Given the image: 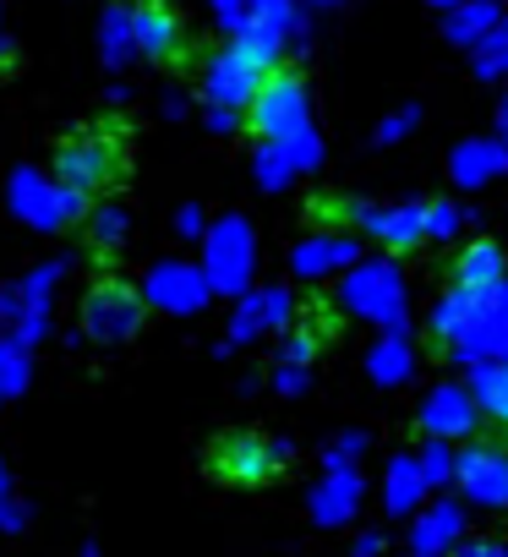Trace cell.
Masks as SVG:
<instances>
[{
  "label": "cell",
  "instance_id": "1",
  "mask_svg": "<svg viewBox=\"0 0 508 557\" xmlns=\"http://www.w3.org/2000/svg\"><path fill=\"white\" fill-rule=\"evenodd\" d=\"M432 334L448 350V361L464 372H475L486 361H508V278L492 296L448 290L432 307Z\"/></svg>",
  "mask_w": 508,
  "mask_h": 557
},
{
  "label": "cell",
  "instance_id": "2",
  "mask_svg": "<svg viewBox=\"0 0 508 557\" xmlns=\"http://www.w3.org/2000/svg\"><path fill=\"white\" fill-rule=\"evenodd\" d=\"M339 307L383 334H410V285L394 257H361L339 273Z\"/></svg>",
  "mask_w": 508,
  "mask_h": 557
},
{
  "label": "cell",
  "instance_id": "3",
  "mask_svg": "<svg viewBox=\"0 0 508 557\" xmlns=\"http://www.w3.org/2000/svg\"><path fill=\"white\" fill-rule=\"evenodd\" d=\"M280 72V55L251 45V39H235L224 45L219 55L202 61V110H224V115H246L258 88Z\"/></svg>",
  "mask_w": 508,
  "mask_h": 557
},
{
  "label": "cell",
  "instance_id": "4",
  "mask_svg": "<svg viewBox=\"0 0 508 557\" xmlns=\"http://www.w3.org/2000/svg\"><path fill=\"white\" fill-rule=\"evenodd\" d=\"M202 278L213 296H230L240 301L251 290V273H258V230H251L240 213H224V219H208V235H202Z\"/></svg>",
  "mask_w": 508,
  "mask_h": 557
},
{
  "label": "cell",
  "instance_id": "5",
  "mask_svg": "<svg viewBox=\"0 0 508 557\" xmlns=\"http://www.w3.org/2000/svg\"><path fill=\"white\" fill-rule=\"evenodd\" d=\"M7 208H12V219H23V224L39 230V235H55V230H66V224H77V219L88 213L83 197H72L55 175H45V170H34V164L12 170V181H7Z\"/></svg>",
  "mask_w": 508,
  "mask_h": 557
},
{
  "label": "cell",
  "instance_id": "6",
  "mask_svg": "<svg viewBox=\"0 0 508 557\" xmlns=\"http://www.w3.org/2000/svg\"><path fill=\"white\" fill-rule=\"evenodd\" d=\"M246 121H251V132H258V143H290V137L312 132V94H307V83L296 72H274L258 88V99H251Z\"/></svg>",
  "mask_w": 508,
  "mask_h": 557
},
{
  "label": "cell",
  "instance_id": "7",
  "mask_svg": "<svg viewBox=\"0 0 508 557\" xmlns=\"http://www.w3.org/2000/svg\"><path fill=\"white\" fill-rule=\"evenodd\" d=\"M285 459H290V448H285L280 437L230 432V437L213 443L208 470H213L219 481H235V486H263V481H274V475L285 470Z\"/></svg>",
  "mask_w": 508,
  "mask_h": 557
},
{
  "label": "cell",
  "instance_id": "8",
  "mask_svg": "<svg viewBox=\"0 0 508 557\" xmlns=\"http://www.w3.org/2000/svg\"><path fill=\"white\" fill-rule=\"evenodd\" d=\"M137 296H143V307L170 312V318H197V312L213 301L202 268L186 262V257H159V262L143 273V290H137Z\"/></svg>",
  "mask_w": 508,
  "mask_h": 557
},
{
  "label": "cell",
  "instance_id": "9",
  "mask_svg": "<svg viewBox=\"0 0 508 557\" xmlns=\"http://www.w3.org/2000/svg\"><path fill=\"white\" fill-rule=\"evenodd\" d=\"M143 296L132 285H121V278H104V285H94L83 296V334L94 345H121L143 329Z\"/></svg>",
  "mask_w": 508,
  "mask_h": 557
},
{
  "label": "cell",
  "instance_id": "10",
  "mask_svg": "<svg viewBox=\"0 0 508 557\" xmlns=\"http://www.w3.org/2000/svg\"><path fill=\"white\" fill-rule=\"evenodd\" d=\"M66 268H72L66 257H50V262H34V268H28V273L17 278V285H12V290H17V307H23V312H17V323H12L7 334H12V339H17L23 350H34V345H39V339L50 334V307H55V290H61Z\"/></svg>",
  "mask_w": 508,
  "mask_h": 557
},
{
  "label": "cell",
  "instance_id": "11",
  "mask_svg": "<svg viewBox=\"0 0 508 557\" xmlns=\"http://www.w3.org/2000/svg\"><path fill=\"white\" fill-rule=\"evenodd\" d=\"M296 318V296L290 285H263V290H246L230 312V329H224V350H240L263 334H285Z\"/></svg>",
  "mask_w": 508,
  "mask_h": 557
},
{
  "label": "cell",
  "instance_id": "12",
  "mask_svg": "<svg viewBox=\"0 0 508 557\" xmlns=\"http://www.w3.org/2000/svg\"><path fill=\"white\" fill-rule=\"evenodd\" d=\"M121 175V153H115V143H104V137H77V143H66L61 148V159H55V181L72 191V197H94V191H104L110 181Z\"/></svg>",
  "mask_w": 508,
  "mask_h": 557
},
{
  "label": "cell",
  "instance_id": "13",
  "mask_svg": "<svg viewBox=\"0 0 508 557\" xmlns=\"http://www.w3.org/2000/svg\"><path fill=\"white\" fill-rule=\"evenodd\" d=\"M454 486H464V503L475 508H508V454L492 443H470L454 454Z\"/></svg>",
  "mask_w": 508,
  "mask_h": 557
},
{
  "label": "cell",
  "instance_id": "14",
  "mask_svg": "<svg viewBox=\"0 0 508 557\" xmlns=\"http://www.w3.org/2000/svg\"><path fill=\"white\" fill-rule=\"evenodd\" d=\"M323 164V137L318 132H301L290 143H258L251 153V175H258L263 191H285L296 175H312Z\"/></svg>",
  "mask_w": 508,
  "mask_h": 557
},
{
  "label": "cell",
  "instance_id": "15",
  "mask_svg": "<svg viewBox=\"0 0 508 557\" xmlns=\"http://www.w3.org/2000/svg\"><path fill=\"white\" fill-rule=\"evenodd\" d=\"M356 219L361 235H372L377 246L388 251H416L426 240V224H421V202H388V208H372V202H350L345 208Z\"/></svg>",
  "mask_w": 508,
  "mask_h": 557
},
{
  "label": "cell",
  "instance_id": "16",
  "mask_svg": "<svg viewBox=\"0 0 508 557\" xmlns=\"http://www.w3.org/2000/svg\"><path fill=\"white\" fill-rule=\"evenodd\" d=\"M416 421H421V432H426L432 443H459V437L475 432L481 410H475V399H470L464 383H437V388L421 399Z\"/></svg>",
  "mask_w": 508,
  "mask_h": 557
},
{
  "label": "cell",
  "instance_id": "17",
  "mask_svg": "<svg viewBox=\"0 0 508 557\" xmlns=\"http://www.w3.org/2000/svg\"><path fill=\"white\" fill-rule=\"evenodd\" d=\"M356 262H361V240L350 230H318V235L290 246V273L296 278H334V273H350Z\"/></svg>",
  "mask_w": 508,
  "mask_h": 557
},
{
  "label": "cell",
  "instance_id": "18",
  "mask_svg": "<svg viewBox=\"0 0 508 557\" xmlns=\"http://www.w3.org/2000/svg\"><path fill=\"white\" fill-rule=\"evenodd\" d=\"M459 546H464V503L437 497V503H426V508L410 519V552L443 557V552H459Z\"/></svg>",
  "mask_w": 508,
  "mask_h": 557
},
{
  "label": "cell",
  "instance_id": "19",
  "mask_svg": "<svg viewBox=\"0 0 508 557\" xmlns=\"http://www.w3.org/2000/svg\"><path fill=\"white\" fill-rule=\"evenodd\" d=\"M361 470H323L318 475V486L307 492V508H312V524H323V530H339V524H350L356 519V508H361Z\"/></svg>",
  "mask_w": 508,
  "mask_h": 557
},
{
  "label": "cell",
  "instance_id": "20",
  "mask_svg": "<svg viewBox=\"0 0 508 557\" xmlns=\"http://www.w3.org/2000/svg\"><path fill=\"white\" fill-rule=\"evenodd\" d=\"M448 175H454V186H464V191L492 186L497 175H508V143H503V137H464V143L448 153Z\"/></svg>",
  "mask_w": 508,
  "mask_h": 557
},
{
  "label": "cell",
  "instance_id": "21",
  "mask_svg": "<svg viewBox=\"0 0 508 557\" xmlns=\"http://www.w3.org/2000/svg\"><path fill=\"white\" fill-rule=\"evenodd\" d=\"M503 278H508V262H503L497 240H470L454 262V290H464V296H492Z\"/></svg>",
  "mask_w": 508,
  "mask_h": 557
},
{
  "label": "cell",
  "instance_id": "22",
  "mask_svg": "<svg viewBox=\"0 0 508 557\" xmlns=\"http://www.w3.org/2000/svg\"><path fill=\"white\" fill-rule=\"evenodd\" d=\"M132 39H137V55H148V61H175L181 55V23L170 17V7H159V0L132 7Z\"/></svg>",
  "mask_w": 508,
  "mask_h": 557
},
{
  "label": "cell",
  "instance_id": "23",
  "mask_svg": "<svg viewBox=\"0 0 508 557\" xmlns=\"http://www.w3.org/2000/svg\"><path fill=\"white\" fill-rule=\"evenodd\" d=\"M383 508L394 519H416L426 508V481H421L416 454H394L388 459V470H383Z\"/></svg>",
  "mask_w": 508,
  "mask_h": 557
},
{
  "label": "cell",
  "instance_id": "24",
  "mask_svg": "<svg viewBox=\"0 0 508 557\" xmlns=\"http://www.w3.org/2000/svg\"><path fill=\"white\" fill-rule=\"evenodd\" d=\"M503 17H508L503 0H470V7H459V12L443 17V39H448L454 50H475V45L492 39V28H497Z\"/></svg>",
  "mask_w": 508,
  "mask_h": 557
},
{
  "label": "cell",
  "instance_id": "25",
  "mask_svg": "<svg viewBox=\"0 0 508 557\" xmlns=\"http://www.w3.org/2000/svg\"><path fill=\"white\" fill-rule=\"evenodd\" d=\"M410 372H416V345H410V334H377L372 350H367V377H372L377 388H399V383H410Z\"/></svg>",
  "mask_w": 508,
  "mask_h": 557
},
{
  "label": "cell",
  "instance_id": "26",
  "mask_svg": "<svg viewBox=\"0 0 508 557\" xmlns=\"http://www.w3.org/2000/svg\"><path fill=\"white\" fill-rule=\"evenodd\" d=\"M99 55H104V66H126V61H137V39H132V7H104V17H99Z\"/></svg>",
  "mask_w": 508,
  "mask_h": 557
},
{
  "label": "cell",
  "instance_id": "27",
  "mask_svg": "<svg viewBox=\"0 0 508 557\" xmlns=\"http://www.w3.org/2000/svg\"><path fill=\"white\" fill-rule=\"evenodd\" d=\"M470 399H475L481 416H492V421L508 426V361L475 367V372H470Z\"/></svg>",
  "mask_w": 508,
  "mask_h": 557
},
{
  "label": "cell",
  "instance_id": "28",
  "mask_svg": "<svg viewBox=\"0 0 508 557\" xmlns=\"http://www.w3.org/2000/svg\"><path fill=\"white\" fill-rule=\"evenodd\" d=\"M126 230H132V213H126L121 202H88V246H94V251L121 246Z\"/></svg>",
  "mask_w": 508,
  "mask_h": 557
},
{
  "label": "cell",
  "instance_id": "29",
  "mask_svg": "<svg viewBox=\"0 0 508 557\" xmlns=\"http://www.w3.org/2000/svg\"><path fill=\"white\" fill-rule=\"evenodd\" d=\"M470 219H475V213H470V208H459V202H448V197H426V202H421L426 240H454Z\"/></svg>",
  "mask_w": 508,
  "mask_h": 557
},
{
  "label": "cell",
  "instance_id": "30",
  "mask_svg": "<svg viewBox=\"0 0 508 557\" xmlns=\"http://www.w3.org/2000/svg\"><path fill=\"white\" fill-rule=\"evenodd\" d=\"M470 72H475L481 83H503V77H508V17L492 28L486 45L470 50Z\"/></svg>",
  "mask_w": 508,
  "mask_h": 557
},
{
  "label": "cell",
  "instance_id": "31",
  "mask_svg": "<svg viewBox=\"0 0 508 557\" xmlns=\"http://www.w3.org/2000/svg\"><path fill=\"white\" fill-rule=\"evenodd\" d=\"M28 377H34L28 350H23L12 334H0V399H17V394L28 388Z\"/></svg>",
  "mask_w": 508,
  "mask_h": 557
},
{
  "label": "cell",
  "instance_id": "32",
  "mask_svg": "<svg viewBox=\"0 0 508 557\" xmlns=\"http://www.w3.org/2000/svg\"><path fill=\"white\" fill-rule=\"evenodd\" d=\"M416 465H421V481H426V492H437V486H454V443H421V454H416Z\"/></svg>",
  "mask_w": 508,
  "mask_h": 557
},
{
  "label": "cell",
  "instance_id": "33",
  "mask_svg": "<svg viewBox=\"0 0 508 557\" xmlns=\"http://www.w3.org/2000/svg\"><path fill=\"white\" fill-rule=\"evenodd\" d=\"M208 17L230 34V45H235V39H251V28H258V17H251V0H208Z\"/></svg>",
  "mask_w": 508,
  "mask_h": 557
},
{
  "label": "cell",
  "instance_id": "34",
  "mask_svg": "<svg viewBox=\"0 0 508 557\" xmlns=\"http://www.w3.org/2000/svg\"><path fill=\"white\" fill-rule=\"evenodd\" d=\"M367 454V432H339L329 448H323V470H356Z\"/></svg>",
  "mask_w": 508,
  "mask_h": 557
},
{
  "label": "cell",
  "instance_id": "35",
  "mask_svg": "<svg viewBox=\"0 0 508 557\" xmlns=\"http://www.w3.org/2000/svg\"><path fill=\"white\" fill-rule=\"evenodd\" d=\"M416 126H421V104H399L394 115H383V121H377V143H383V148H394V143H405Z\"/></svg>",
  "mask_w": 508,
  "mask_h": 557
},
{
  "label": "cell",
  "instance_id": "36",
  "mask_svg": "<svg viewBox=\"0 0 508 557\" xmlns=\"http://www.w3.org/2000/svg\"><path fill=\"white\" fill-rule=\"evenodd\" d=\"M312 356H318V334L290 329V334H285V345H280V367H312Z\"/></svg>",
  "mask_w": 508,
  "mask_h": 557
},
{
  "label": "cell",
  "instance_id": "37",
  "mask_svg": "<svg viewBox=\"0 0 508 557\" xmlns=\"http://www.w3.org/2000/svg\"><path fill=\"white\" fill-rule=\"evenodd\" d=\"M269 383H274V394L296 399V394H307V388H312V367H280V361H274Z\"/></svg>",
  "mask_w": 508,
  "mask_h": 557
},
{
  "label": "cell",
  "instance_id": "38",
  "mask_svg": "<svg viewBox=\"0 0 508 557\" xmlns=\"http://www.w3.org/2000/svg\"><path fill=\"white\" fill-rule=\"evenodd\" d=\"M175 230H181L186 240H202V235H208V213H202L197 202H186V208L175 213Z\"/></svg>",
  "mask_w": 508,
  "mask_h": 557
},
{
  "label": "cell",
  "instance_id": "39",
  "mask_svg": "<svg viewBox=\"0 0 508 557\" xmlns=\"http://www.w3.org/2000/svg\"><path fill=\"white\" fill-rule=\"evenodd\" d=\"M448 557H508V546H503V541H464V546L448 552Z\"/></svg>",
  "mask_w": 508,
  "mask_h": 557
},
{
  "label": "cell",
  "instance_id": "40",
  "mask_svg": "<svg viewBox=\"0 0 508 557\" xmlns=\"http://www.w3.org/2000/svg\"><path fill=\"white\" fill-rule=\"evenodd\" d=\"M23 524H28V508L17 497H7V503H0V530H23Z\"/></svg>",
  "mask_w": 508,
  "mask_h": 557
},
{
  "label": "cell",
  "instance_id": "41",
  "mask_svg": "<svg viewBox=\"0 0 508 557\" xmlns=\"http://www.w3.org/2000/svg\"><path fill=\"white\" fill-rule=\"evenodd\" d=\"M388 546H383V535L377 530H367V535H356V546H350V557H383Z\"/></svg>",
  "mask_w": 508,
  "mask_h": 557
},
{
  "label": "cell",
  "instance_id": "42",
  "mask_svg": "<svg viewBox=\"0 0 508 557\" xmlns=\"http://www.w3.org/2000/svg\"><path fill=\"white\" fill-rule=\"evenodd\" d=\"M202 115H208V132H219V137H230L240 126V115H224V110H202Z\"/></svg>",
  "mask_w": 508,
  "mask_h": 557
},
{
  "label": "cell",
  "instance_id": "43",
  "mask_svg": "<svg viewBox=\"0 0 508 557\" xmlns=\"http://www.w3.org/2000/svg\"><path fill=\"white\" fill-rule=\"evenodd\" d=\"M12 61H17V45H12L7 34H0V66H12Z\"/></svg>",
  "mask_w": 508,
  "mask_h": 557
},
{
  "label": "cell",
  "instance_id": "44",
  "mask_svg": "<svg viewBox=\"0 0 508 557\" xmlns=\"http://www.w3.org/2000/svg\"><path fill=\"white\" fill-rule=\"evenodd\" d=\"M164 115H170V121H181V115H186V99H175V94H170V99H164Z\"/></svg>",
  "mask_w": 508,
  "mask_h": 557
},
{
  "label": "cell",
  "instance_id": "45",
  "mask_svg": "<svg viewBox=\"0 0 508 557\" xmlns=\"http://www.w3.org/2000/svg\"><path fill=\"white\" fill-rule=\"evenodd\" d=\"M497 137L508 143V94H503V104H497Z\"/></svg>",
  "mask_w": 508,
  "mask_h": 557
},
{
  "label": "cell",
  "instance_id": "46",
  "mask_svg": "<svg viewBox=\"0 0 508 557\" xmlns=\"http://www.w3.org/2000/svg\"><path fill=\"white\" fill-rule=\"evenodd\" d=\"M7 497H12V470L0 465V503H7Z\"/></svg>",
  "mask_w": 508,
  "mask_h": 557
},
{
  "label": "cell",
  "instance_id": "47",
  "mask_svg": "<svg viewBox=\"0 0 508 557\" xmlns=\"http://www.w3.org/2000/svg\"><path fill=\"white\" fill-rule=\"evenodd\" d=\"M432 7H437V12L448 17V12H459V7H470V0H432Z\"/></svg>",
  "mask_w": 508,
  "mask_h": 557
},
{
  "label": "cell",
  "instance_id": "48",
  "mask_svg": "<svg viewBox=\"0 0 508 557\" xmlns=\"http://www.w3.org/2000/svg\"><path fill=\"white\" fill-rule=\"evenodd\" d=\"M312 7H345V0H312Z\"/></svg>",
  "mask_w": 508,
  "mask_h": 557
},
{
  "label": "cell",
  "instance_id": "49",
  "mask_svg": "<svg viewBox=\"0 0 508 557\" xmlns=\"http://www.w3.org/2000/svg\"><path fill=\"white\" fill-rule=\"evenodd\" d=\"M405 557H421V552H405Z\"/></svg>",
  "mask_w": 508,
  "mask_h": 557
}]
</instances>
